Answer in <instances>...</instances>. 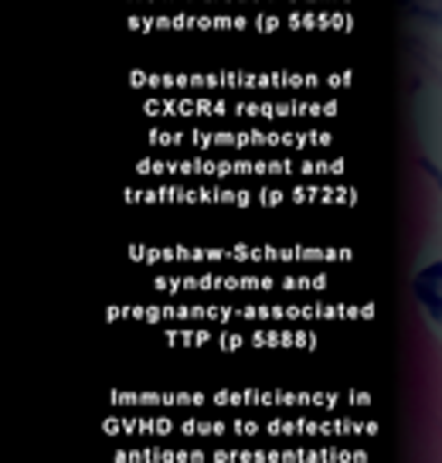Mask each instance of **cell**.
<instances>
[{
    "mask_svg": "<svg viewBox=\"0 0 442 463\" xmlns=\"http://www.w3.org/2000/svg\"><path fill=\"white\" fill-rule=\"evenodd\" d=\"M415 300L422 304L428 320L442 331V260L428 262L426 269L415 276Z\"/></svg>",
    "mask_w": 442,
    "mask_h": 463,
    "instance_id": "cell-1",
    "label": "cell"
},
{
    "mask_svg": "<svg viewBox=\"0 0 442 463\" xmlns=\"http://www.w3.org/2000/svg\"><path fill=\"white\" fill-rule=\"evenodd\" d=\"M405 7H409V14L418 17V21L442 28V0H405Z\"/></svg>",
    "mask_w": 442,
    "mask_h": 463,
    "instance_id": "cell-2",
    "label": "cell"
},
{
    "mask_svg": "<svg viewBox=\"0 0 442 463\" xmlns=\"http://www.w3.org/2000/svg\"><path fill=\"white\" fill-rule=\"evenodd\" d=\"M426 171L432 174V181H436V184H439V191H442V171H439V167H436V164H426Z\"/></svg>",
    "mask_w": 442,
    "mask_h": 463,
    "instance_id": "cell-3",
    "label": "cell"
}]
</instances>
